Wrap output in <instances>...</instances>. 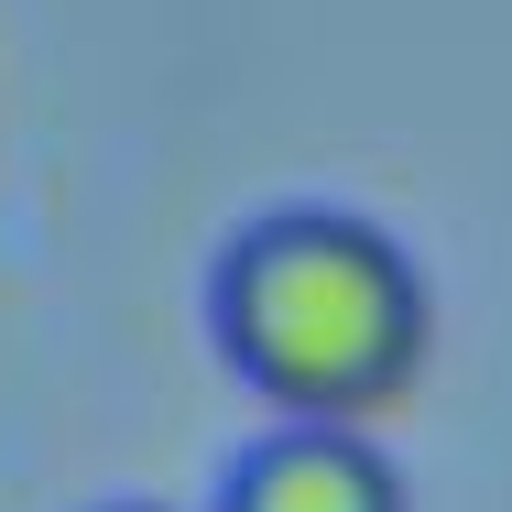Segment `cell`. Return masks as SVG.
<instances>
[{
    "label": "cell",
    "mask_w": 512,
    "mask_h": 512,
    "mask_svg": "<svg viewBox=\"0 0 512 512\" xmlns=\"http://www.w3.org/2000/svg\"><path fill=\"white\" fill-rule=\"evenodd\" d=\"M207 316H218L229 371L262 404L327 414V425L393 414L425 371V338H436L414 251L349 207H284V218L240 229Z\"/></svg>",
    "instance_id": "6da1fadb"
},
{
    "label": "cell",
    "mask_w": 512,
    "mask_h": 512,
    "mask_svg": "<svg viewBox=\"0 0 512 512\" xmlns=\"http://www.w3.org/2000/svg\"><path fill=\"white\" fill-rule=\"evenodd\" d=\"M218 512H404L393 458L360 436V425H327V414H284V436H262Z\"/></svg>",
    "instance_id": "7a4b0ae2"
},
{
    "label": "cell",
    "mask_w": 512,
    "mask_h": 512,
    "mask_svg": "<svg viewBox=\"0 0 512 512\" xmlns=\"http://www.w3.org/2000/svg\"><path fill=\"white\" fill-rule=\"evenodd\" d=\"M131 512H142V502H131Z\"/></svg>",
    "instance_id": "3957f363"
}]
</instances>
